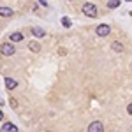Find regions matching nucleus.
Returning a JSON list of instances; mask_svg holds the SVG:
<instances>
[{
	"mask_svg": "<svg viewBox=\"0 0 132 132\" xmlns=\"http://www.w3.org/2000/svg\"><path fill=\"white\" fill-rule=\"evenodd\" d=\"M28 50L34 51V53H39V51H41V44L37 41H30L28 42Z\"/></svg>",
	"mask_w": 132,
	"mask_h": 132,
	"instance_id": "nucleus-9",
	"label": "nucleus"
},
{
	"mask_svg": "<svg viewBox=\"0 0 132 132\" xmlns=\"http://www.w3.org/2000/svg\"><path fill=\"white\" fill-rule=\"evenodd\" d=\"M111 50L114 51V53H122V51H123V44L120 41H114L111 44Z\"/></svg>",
	"mask_w": 132,
	"mask_h": 132,
	"instance_id": "nucleus-11",
	"label": "nucleus"
},
{
	"mask_svg": "<svg viewBox=\"0 0 132 132\" xmlns=\"http://www.w3.org/2000/svg\"><path fill=\"white\" fill-rule=\"evenodd\" d=\"M58 53H60L62 56H63V55H67V51H65V48H60V50H58Z\"/></svg>",
	"mask_w": 132,
	"mask_h": 132,
	"instance_id": "nucleus-15",
	"label": "nucleus"
},
{
	"mask_svg": "<svg viewBox=\"0 0 132 132\" xmlns=\"http://www.w3.org/2000/svg\"><path fill=\"white\" fill-rule=\"evenodd\" d=\"M88 132H104V125L102 122H92L88 127Z\"/></svg>",
	"mask_w": 132,
	"mask_h": 132,
	"instance_id": "nucleus-4",
	"label": "nucleus"
},
{
	"mask_svg": "<svg viewBox=\"0 0 132 132\" xmlns=\"http://www.w3.org/2000/svg\"><path fill=\"white\" fill-rule=\"evenodd\" d=\"M23 37H25L23 32H12V34L9 35V41L11 42H21V41H23Z\"/></svg>",
	"mask_w": 132,
	"mask_h": 132,
	"instance_id": "nucleus-5",
	"label": "nucleus"
},
{
	"mask_svg": "<svg viewBox=\"0 0 132 132\" xmlns=\"http://www.w3.org/2000/svg\"><path fill=\"white\" fill-rule=\"evenodd\" d=\"M127 113H129V114H132V104H129V106H127Z\"/></svg>",
	"mask_w": 132,
	"mask_h": 132,
	"instance_id": "nucleus-16",
	"label": "nucleus"
},
{
	"mask_svg": "<svg viewBox=\"0 0 132 132\" xmlns=\"http://www.w3.org/2000/svg\"><path fill=\"white\" fill-rule=\"evenodd\" d=\"M120 5V0H108V9H116Z\"/></svg>",
	"mask_w": 132,
	"mask_h": 132,
	"instance_id": "nucleus-12",
	"label": "nucleus"
},
{
	"mask_svg": "<svg viewBox=\"0 0 132 132\" xmlns=\"http://www.w3.org/2000/svg\"><path fill=\"white\" fill-rule=\"evenodd\" d=\"M0 132H18V127L12 125V123H5V125L2 127V130H0Z\"/></svg>",
	"mask_w": 132,
	"mask_h": 132,
	"instance_id": "nucleus-10",
	"label": "nucleus"
},
{
	"mask_svg": "<svg viewBox=\"0 0 132 132\" xmlns=\"http://www.w3.org/2000/svg\"><path fill=\"white\" fill-rule=\"evenodd\" d=\"M32 35H34V37H44L46 32H44V28H41V27H34V28H32Z\"/></svg>",
	"mask_w": 132,
	"mask_h": 132,
	"instance_id": "nucleus-8",
	"label": "nucleus"
},
{
	"mask_svg": "<svg viewBox=\"0 0 132 132\" xmlns=\"http://www.w3.org/2000/svg\"><path fill=\"white\" fill-rule=\"evenodd\" d=\"M81 11H83V14L88 16V18H95V16H97V5L92 4V2H86V4L83 5Z\"/></svg>",
	"mask_w": 132,
	"mask_h": 132,
	"instance_id": "nucleus-1",
	"label": "nucleus"
},
{
	"mask_svg": "<svg viewBox=\"0 0 132 132\" xmlns=\"http://www.w3.org/2000/svg\"><path fill=\"white\" fill-rule=\"evenodd\" d=\"M62 25L65 27V28H71V25H72V21H71V18H67V16H63L62 18V21H60Z\"/></svg>",
	"mask_w": 132,
	"mask_h": 132,
	"instance_id": "nucleus-13",
	"label": "nucleus"
},
{
	"mask_svg": "<svg viewBox=\"0 0 132 132\" xmlns=\"http://www.w3.org/2000/svg\"><path fill=\"white\" fill-rule=\"evenodd\" d=\"M12 14H14V12H12L11 7H5V5H2V7H0V16H2V18H11Z\"/></svg>",
	"mask_w": 132,
	"mask_h": 132,
	"instance_id": "nucleus-6",
	"label": "nucleus"
},
{
	"mask_svg": "<svg viewBox=\"0 0 132 132\" xmlns=\"http://www.w3.org/2000/svg\"><path fill=\"white\" fill-rule=\"evenodd\" d=\"M95 34H97L99 37H108V35L111 34V27L106 25V23H102V25H99V27L95 28Z\"/></svg>",
	"mask_w": 132,
	"mask_h": 132,
	"instance_id": "nucleus-3",
	"label": "nucleus"
},
{
	"mask_svg": "<svg viewBox=\"0 0 132 132\" xmlns=\"http://www.w3.org/2000/svg\"><path fill=\"white\" fill-rule=\"evenodd\" d=\"M18 86V81L16 79H12V78H5V88L7 90H14Z\"/></svg>",
	"mask_w": 132,
	"mask_h": 132,
	"instance_id": "nucleus-7",
	"label": "nucleus"
},
{
	"mask_svg": "<svg viewBox=\"0 0 132 132\" xmlns=\"http://www.w3.org/2000/svg\"><path fill=\"white\" fill-rule=\"evenodd\" d=\"M9 104L12 106V109H18V101L16 99H9Z\"/></svg>",
	"mask_w": 132,
	"mask_h": 132,
	"instance_id": "nucleus-14",
	"label": "nucleus"
},
{
	"mask_svg": "<svg viewBox=\"0 0 132 132\" xmlns=\"http://www.w3.org/2000/svg\"><path fill=\"white\" fill-rule=\"evenodd\" d=\"M39 2H41L42 5H48V2H46V0H39Z\"/></svg>",
	"mask_w": 132,
	"mask_h": 132,
	"instance_id": "nucleus-17",
	"label": "nucleus"
},
{
	"mask_svg": "<svg viewBox=\"0 0 132 132\" xmlns=\"http://www.w3.org/2000/svg\"><path fill=\"white\" fill-rule=\"evenodd\" d=\"M127 2H132V0H127Z\"/></svg>",
	"mask_w": 132,
	"mask_h": 132,
	"instance_id": "nucleus-19",
	"label": "nucleus"
},
{
	"mask_svg": "<svg viewBox=\"0 0 132 132\" xmlns=\"http://www.w3.org/2000/svg\"><path fill=\"white\" fill-rule=\"evenodd\" d=\"M0 53L4 55V56H12L14 53H16V48H14V42H4L2 46H0Z\"/></svg>",
	"mask_w": 132,
	"mask_h": 132,
	"instance_id": "nucleus-2",
	"label": "nucleus"
},
{
	"mask_svg": "<svg viewBox=\"0 0 132 132\" xmlns=\"http://www.w3.org/2000/svg\"><path fill=\"white\" fill-rule=\"evenodd\" d=\"M2 118H4V113H2V111H0V120H2Z\"/></svg>",
	"mask_w": 132,
	"mask_h": 132,
	"instance_id": "nucleus-18",
	"label": "nucleus"
}]
</instances>
